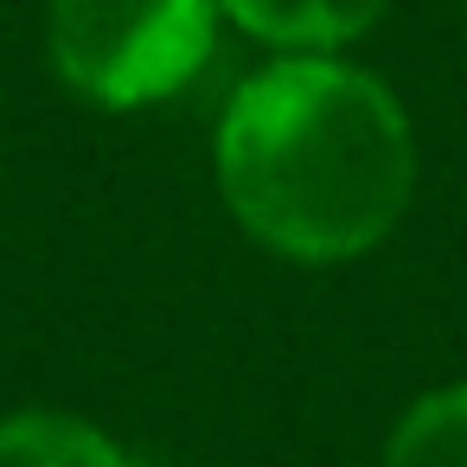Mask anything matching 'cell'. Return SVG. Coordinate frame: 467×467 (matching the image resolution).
Instances as JSON below:
<instances>
[{
  "instance_id": "6da1fadb",
  "label": "cell",
  "mask_w": 467,
  "mask_h": 467,
  "mask_svg": "<svg viewBox=\"0 0 467 467\" xmlns=\"http://www.w3.org/2000/svg\"><path fill=\"white\" fill-rule=\"evenodd\" d=\"M212 167L244 237L327 269L403 224L416 199V129L384 78L339 52H282L224 103Z\"/></svg>"
},
{
  "instance_id": "7a4b0ae2",
  "label": "cell",
  "mask_w": 467,
  "mask_h": 467,
  "mask_svg": "<svg viewBox=\"0 0 467 467\" xmlns=\"http://www.w3.org/2000/svg\"><path fill=\"white\" fill-rule=\"evenodd\" d=\"M218 20V0H52L46 58L97 109H148L205 71Z\"/></svg>"
},
{
  "instance_id": "3957f363",
  "label": "cell",
  "mask_w": 467,
  "mask_h": 467,
  "mask_svg": "<svg viewBox=\"0 0 467 467\" xmlns=\"http://www.w3.org/2000/svg\"><path fill=\"white\" fill-rule=\"evenodd\" d=\"M218 14L275 52H346L390 14V0H218Z\"/></svg>"
},
{
  "instance_id": "277c9868",
  "label": "cell",
  "mask_w": 467,
  "mask_h": 467,
  "mask_svg": "<svg viewBox=\"0 0 467 467\" xmlns=\"http://www.w3.org/2000/svg\"><path fill=\"white\" fill-rule=\"evenodd\" d=\"M0 467H135L116 435L71 410H14L0 416Z\"/></svg>"
},
{
  "instance_id": "5b68a950",
  "label": "cell",
  "mask_w": 467,
  "mask_h": 467,
  "mask_svg": "<svg viewBox=\"0 0 467 467\" xmlns=\"http://www.w3.org/2000/svg\"><path fill=\"white\" fill-rule=\"evenodd\" d=\"M378 467H467V384L416 397L397 416Z\"/></svg>"
}]
</instances>
